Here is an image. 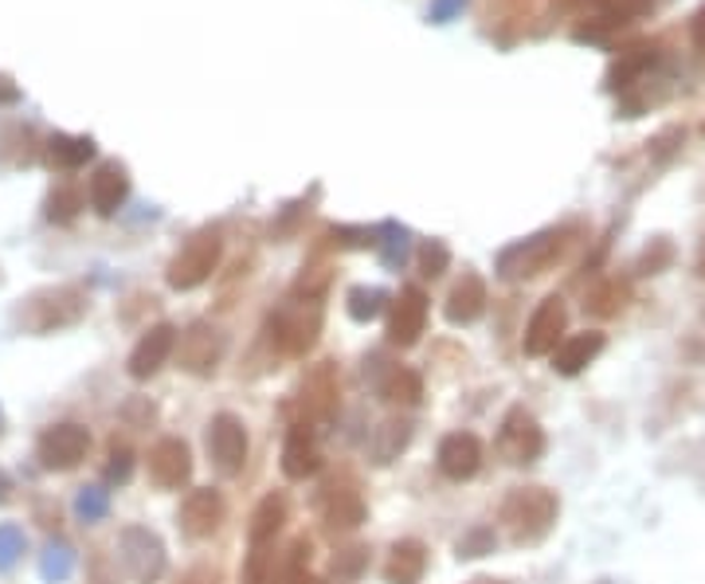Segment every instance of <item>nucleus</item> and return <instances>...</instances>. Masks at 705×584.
I'll list each match as a JSON object with an SVG mask.
<instances>
[{
  "label": "nucleus",
  "instance_id": "cd10ccee",
  "mask_svg": "<svg viewBox=\"0 0 705 584\" xmlns=\"http://www.w3.org/2000/svg\"><path fill=\"white\" fill-rule=\"evenodd\" d=\"M408 439H412V424H404V420L380 424L377 436H372V456H377V463H392V459L408 447Z\"/></svg>",
  "mask_w": 705,
  "mask_h": 584
},
{
  "label": "nucleus",
  "instance_id": "de8ad7c7",
  "mask_svg": "<svg viewBox=\"0 0 705 584\" xmlns=\"http://www.w3.org/2000/svg\"><path fill=\"white\" fill-rule=\"evenodd\" d=\"M471 584H502V581H471Z\"/></svg>",
  "mask_w": 705,
  "mask_h": 584
},
{
  "label": "nucleus",
  "instance_id": "20e7f679",
  "mask_svg": "<svg viewBox=\"0 0 705 584\" xmlns=\"http://www.w3.org/2000/svg\"><path fill=\"white\" fill-rule=\"evenodd\" d=\"M577 232V228H553V232H541L534 240H522L514 248H506L498 255V271L506 279H537L545 275L568 248V236Z\"/></svg>",
  "mask_w": 705,
  "mask_h": 584
},
{
  "label": "nucleus",
  "instance_id": "e433bc0d",
  "mask_svg": "<svg viewBox=\"0 0 705 584\" xmlns=\"http://www.w3.org/2000/svg\"><path fill=\"white\" fill-rule=\"evenodd\" d=\"M134 471V451L126 444H111V456H106V482H126Z\"/></svg>",
  "mask_w": 705,
  "mask_h": 584
},
{
  "label": "nucleus",
  "instance_id": "c85d7f7f",
  "mask_svg": "<svg viewBox=\"0 0 705 584\" xmlns=\"http://www.w3.org/2000/svg\"><path fill=\"white\" fill-rule=\"evenodd\" d=\"M240 581L243 584H275V545H251Z\"/></svg>",
  "mask_w": 705,
  "mask_h": 584
},
{
  "label": "nucleus",
  "instance_id": "39448f33",
  "mask_svg": "<svg viewBox=\"0 0 705 584\" xmlns=\"http://www.w3.org/2000/svg\"><path fill=\"white\" fill-rule=\"evenodd\" d=\"M220 255H224L220 232H197L172 255L165 279H169L172 291H197V286H204L208 279H212V271L220 267Z\"/></svg>",
  "mask_w": 705,
  "mask_h": 584
},
{
  "label": "nucleus",
  "instance_id": "a211bd4d",
  "mask_svg": "<svg viewBox=\"0 0 705 584\" xmlns=\"http://www.w3.org/2000/svg\"><path fill=\"white\" fill-rule=\"evenodd\" d=\"M322 518H326L329 530H357L365 522V499L352 482H329L322 490Z\"/></svg>",
  "mask_w": 705,
  "mask_h": 584
},
{
  "label": "nucleus",
  "instance_id": "37998d69",
  "mask_svg": "<svg viewBox=\"0 0 705 584\" xmlns=\"http://www.w3.org/2000/svg\"><path fill=\"white\" fill-rule=\"evenodd\" d=\"M690 32H694V43H697V48H705V9L694 17V24H690Z\"/></svg>",
  "mask_w": 705,
  "mask_h": 584
},
{
  "label": "nucleus",
  "instance_id": "7ed1b4c3",
  "mask_svg": "<svg viewBox=\"0 0 705 584\" xmlns=\"http://www.w3.org/2000/svg\"><path fill=\"white\" fill-rule=\"evenodd\" d=\"M86 314V294L78 286H52V291H40L24 302L20 310V322H24L32 334H52V330H67L75 322H83Z\"/></svg>",
  "mask_w": 705,
  "mask_h": 584
},
{
  "label": "nucleus",
  "instance_id": "9b49d317",
  "mask_svg": "<svg viewBox=\"0 0 705 584\" xmlns=\"http://www.w3.org/2000/svg\"><path fill=\"white\" fill-rule=\"evenodd\" d=\"M298 413L306 424H329L337 413V369L329 362H318L298 385Z\"/></svg>",
  "mask_w": 705,
  "mask_h": 584
},
{
  "label": "nucleus",
  "instance_id": "09e8293b",
  "mask_svg": "<svg viewBox=\"0 0 705 584\" xmlns=\"http://www.w3.org/2000/svg\"><path fill=\"white\" fill-rule=\"evenodd\" d=\"M0 428H4V416H0Z\"/></svg>",
  "mask_w": 705,
  "mask_h": 584
},
{
  "label": "nucleus",
  "instance_id": "ddd939ff",
  "mask_svg": "<svg viewBox=\"0 0 705 584\" xmlns=\"http://www.w3.org/2000/svg\"><path fill=\"white\" fill-rule=\"evenodd\" d=\"M149 479L161 490H181L192 479V451L185 439L165 436L149 447Z\"/></svg>",
  "mask_w": 705,
  "mask_h": 584
},
{
  "label": "nucleus",
  "instance_id": "72a5a7b5",
  "mask_svg": "<svg viewBox=\"0 0 705 584\" xmlns=\"http://www.w3.org/2000/svg\"><path fill=\"white\" fill-rule=\"evenodd\" d=\"M592 4L603 12V20H608V24H628V20L651 12L654 0H592Z\"/></svg>",
  "mask_w": 705,
  "mask_h": 584
},
{
  "label": "nucleus",
  "instance_id": "f3484780",
  "mask_svg": "<svg viewBox=\"0 0 705 584\" xmlns=\"http://www.w3.org/2000/svg\"><path fill=\"white\" fill-rule=\"evenodd\" d=\"M482 467V439L471 436V431H451L443 444H439V471L448 479L463 482L474 479Z\"/></svg>",
  "mask_w": 705,
  "mask_h": 584
},
{
  "label": "nucleus",
  "instance_id": "8fccbe9b",
  "mask_svg": "<svg viewBox=\"0 0 705 584\" xmlns=\"http://www.w3.org/2000/svg\"><path fill=\"white\" fill-rule=\"evenodd\" d=\"M702 134H705V122H702Z\"/></svg>",
  "mask_w": 705,
  "mask_h": 584
},
{
  "label": "nucleus",
  "instance_id": "5701e85b",
  "mask_svg": "<svg viewBox=\"0 0 705 584\" xmlns=\"http://www.w3.org/2000/svg\"><path fill=\"white\" fill-rule=\"evenodd\" d=\"M423 573H428V545L415 542V538L396 542L392 553H388V565H385L388 584H420Z\"/></svg>",
  "mask_w": 705,
  "mask_h": 584
},
{
  "label": "nucleus",
  "instance_id": "79ce46f5",
  "mask_svg": "<svg viewBox=\"0 0 705 584\" xmlns=\"http://www.w3.org/2000/svg\"><path fill=\"white\" fill-rule=\"evenodd\" d=\"M283 584H322V581L306 573V569H294V573H283Z\"/></svg>",
  "mask_w": 705,
  "mask_h": 584
},
{
  "label": "nucleus",
  "instance_id": "dca6fc26",
  "mask_svg": "<svg viewBox=\"0 0 705 584\" xmlns=\"http://www.w3.org/2000/svg\"><path fill=\"white\" fill-rule=\"evenodd\" d=\"M423 326H428V294L420 286H404L400 299L392 302V314H388V342L400 345V350H412L420 342Z\"/></svg>",
  "mask_w": 705,
  "mask_h": 584
},
{
  "label": "nucleus",
  "instance_id": "a18cd8bd",
  "mask_svg": "<svg viewBox=\"0 0 705 584\" xmlns=\"http://www.w3.org/2000/svg\"><path fill=\"white\" fill-rule=\"evenodd\" d=\"M9 499V479H4V471H0V502Z\"/></svg>",
  "mask_w": 705,
  "mask_h": 584
},
{
  "label": "nucleus",
  "instance_id": "a19ab883",
  "mask_svg": "<svg viewBox=\"0 0 705 584\" xmlns=\"http://www.w3.org/2000/svg\"><path fill=\"white\" fill-rule=\"evenodd\" d=\"M0 103H20V86L17 83H12V79L9 75H0Z\"/></svg>",
  "mask_w": 705,
  "mask_h": 584
},
{
  "label": "nucleus",
  "instance_id": "c9c22d12",
  "mask_svg": "<svg viewBox=\"0 0 705 584\" xmlns=\"http://www.w3.org/2000/svg\"><path fill=\"white\" fill-rule=\"evenodd\" d=\"M671 263H674V248L666 240H651V248L639 255V271H643V275H659V271H666Z\"/></svg>",
  "mask_w": 705,
  "mask_h": 584
},
{
  "label": "nucleus",
  "instance_id": "c756f323",
  "mask_svg": "<svg viewBox=\"0 0 705 584\" xmlns=\"http://www.w3.org/2000/svg\"><path fill=\"white\" fill-rule=\"evenodd\" d=\"M83 192L75 189V185H55L52 192H48V220L52 223H71L78 212H83Z\"/></svg>",
  "mask_w": 705,
  "mask_h": 584
},
{
  "label": "nucleus",
  "instance_id": "423d86ee",
  "mask_svg": "<svg viewBox=\"0 0 705 584\" xmlns=\"http://www.w3.org/2000/svg\"><path fill=\"white\" fill-rule=\"evenodd\" d=\"M118 561L134 584H157L169 569L161 538L149 525H126L118 533Z\"/></svg>",
  "mask_w": 705,
  "mask_h": 584
},
{
  "label": "nucleus",
  "instance_id": "b1692460",
  "mask_svg": "<svg viewBox=\"0 0 705 584\" xmlns=\"http://www.w3.org/2000/svg\"><path fill=\"white\" fill-rule=\"evenodd\" d=\"M283 525H286V499L283 494H267V499L255 507V514H251L248 542L251 545H275V538L283 533Z\"/></svg>",
  "mask_w": 705,
  "mask_h": 584
},
{
  "label": "nucleus",
  "instance_id": "bb28decb",
  "mask_svg": "<svg viewBox=\"0 0 705 584\" xmlns=\"http://www.w3.org/2000/svg\"><path fill=\"white\" fill-rule=\"evenodd\" d=\"M380 396H385L388 404H420V396H423L420 373H412V369H388L385 377H380Z\"/></svg>",
  "mask_w": 705,
  "mask_h": 584
},
{
  "label": "nucleus",
  "instance_id": "4be33fe9",
  "mask_svg": "<svg viewBox=\"0 0 705 584\" xmlns=\"http://www.w3.org/2000/svg\"><path fill=\"white\" fill-rule=\"evenodd\" d=\"M451 326H471L486 314V283L478 275H463L448 294V306H443Z\"/></svg>",
  "mask_w": 705,
  "mask_h": 584
},
{
  "label": "nucleus",
  "instance_id": "393cba45",
  "mask_svg": "<svg viewBox=\"0 0 705 584\" xmlns=\"http://www.w3.org/2000/svg\"><path fill=\"white\" fill-rule=\"evenodd\" d=\"M631 302V283L628 279H603V283H596L592 291H588V314H596V319H615L623 306Z\"/></svg>",
  "mask_w": 705,
  "mask_h": 584
},
{
  "label": "nucleus",
  "instance_id": "7c9ffc66",
  "mask_svg": "<svg viewBox=\"0 0 705 584\" xmlns=\"http://www.w3.org/2000/svg\"><path fill=\"white\" fill-rule=\"evenodd\" d=\"M71 569H75V550H71V545L52 542L48 550H43V557H40V576H43V581H52V584L67 581Z\"/></svg>",
  "mask_w": 705,
  "mask_h": 584
},
{
  "label": "nucleus",
  "instance_id": "0eeeda50",
  "mask_svg": "<svg viewBox=\"0 0 705 584\" xmlns=\"http://www.w3.org/2000/svg\"><path fill=\"white\" fill-rule=\"evenodd\" d=\"M86 451H91V431L71 420L43 428L40 439H35V459H40V467H48V471H75L86 459Z\"/></svg>",
  "mask_w": 705,
  "mask_h": 584
},
{
  "label": "nucleus",
  "instance_id": "ea45409f",
  "mask_svg": "<svg viewBox=\"0 0 705 584\" xmlns=\"http://www.w3.org/2000/svg\"><path fill=\"white\" fill-rule=\"evenodd\" d=\"M361 565H365V550H345V553H337V557H334V573L337 576H357V573H361Z\"/></svg>",
  "mask_w": 705,
  "mask_h": 584
},
{
  "label": "nucleus",
  "instance_id": "412c9836",
  "mask_svg": "<svg viewBox=\"0 0 705 584\" xmlns=\"http://www.w3.org/2000/svg\"><path fill=\"white\" fill-rule=\"evenodd\" d=\"M600 353H603V334L585 330V334L565 337V342L553 350V369H557L560 377H577V373H585Z\"/></svg>",
  "mask_w": 705,
  "mask_h": 584
},
{
  "label": "nucleus",
  "instance_id": "473e14b6",
  "mask_svg": "<svg viewBox=\"0 0 705 584\" xmlns=\"http://www.w3.org/2000/svg\"><path fill=\"white\" fill-rule=\"evenodd\" d=\"M75 514L83 518V522H103L106 514H111V490L103 487H83L75 499Z\"/></svg>",
  "mask_w": 705,
  "mask_h": 584
},
{
  "label": "nucleus",
  "instance_id": "4c0bfd02",
  "mask_svg": "<svg viewBox=\"0 0 705 584\" xmlns=\"http://www.w3.org/2000/svg\"><path fill=\"white\" fill-rule=\"evenodd\" d=\"M448 263H451V251L443 248L439 240H428V243L420 248V271H423L428 279L443 275V271H448Z\"/></svg>",
  "mask_w": 705,
  "mask_h": 584
},
{
  "label": "nucleus",
  "instance_id": "6ab92c4d",
  "mask_svg": "<svg viewBox=\"0 0 705 584\" xmlns=\"http://www.w3.org/2000/svg\"><path fill=\"white\" fill-rule=\"evenodd\" d=\"M86 197H91V208H95L98 216H114L122 205H126L129 197V173L122 161H103L95 169V177H91V189H86Z\"/></svg>",
  "mask_w": 705,
  "mask_h": 584
},
{
  "label": "nucleus",
  "instance_id": "49530a36",
  "mask_svg": "<svg viewBox=\"0 0 705 584\" xmlns=\"http://www.w3.org/2000/svg\"><path fill=\"white\" fill-rule=\"evenodd\" d=\"M697 275L705 279V251H702V259H697Z\"/></svg>",
  "mask_w": 705,
  "mask_h": 584
},
{
  "label": "nucleus",
  "instance_id": "aec40b11",
  "mask_svg": "<svg viewBox=\"0 0 705 584\" xmlns=\"http://www.w3.org/2000/svg\"><path fill=\"white\" fill-rule=\"evenodd\" d=\"M283 474L286 479H294V482H306L311 474H318L322 471V451H318V444H314V436H311V428L306 424H294L291 428V436H286V444H283Z\"/></svg>",
  "mask_w": 705,
  "mask_h": 584
},
{
  "label": "nucleus",
  "instance_id": "f8f14e48",
  "mask_svg": "<svg viewBox=\"0 0 705 584\" xmlns=\"http://www.w3.org/2000/svg\"><path fill=\"white\" fill-rule=\"evenodd\" d=\"M565 326H568L565 299H560V294H549V299H541V306L534 310L529 326H525L522 350L529 353V357H545V353H553L560 342H565Z\"/></svg>",
  "mask_w": 705,
  "mask_h": 584
},
{
  "label": "nucleus",
  "instance_id": "9d476101",
  "mask_svg": "<svg viewBox=\"0 0 705 584\" xmlns=\"http://www.w3.org/2000/svg\"><path fill=\"white\" fill-rule=\"evenodd\" d=\"M208 456H212L215 471L228 474V479L243 471V463H248V428H243L240 416H212V424H208Z\"/></svg>",
  "mask_w": 705,
  "mask_h": 584
},
{
  "label": "nucleus",
  "instance_id": "f03ea898",
  "mask_svg": "<svg viewBox=\"0 0 705 584\" xmlns=\"http://www.w3.org/2000/svg\"><path fill=\"white\" fill-rule=\"evenodd\" d=\"M322 334V302L318 299H291L275 319H271V342L283 357H306Z\"/></svg>",
  "mask_w": 705,
  "mask_h": 584
},
{
  "label": "nucleus",
  "instance_id": "6e6552de",
  "mask_svg": "<svg viewBox=\"0 0 705 584\" xmlns=\"http://www.w3.org/2000/svg\"><path fill=\"white\" fill-rule=\"evenodd\" d=\"M228 350V334L212 322H192L189 330L177 342V353H181V369L192 373V377H212L215 365L224 362Z\"/></svg>",
  "mask_w": 705,
  "mask_h": 584
},
{
  "label": "nucleus",
  "instance_id": "2eb2a0df",
  "mask_svg": "<svg viewBox=\"0 0 705 584\" xmlns=\"http://www.w3.org/2000/svg\"><path fill=\"white\" fill-rule=\"evenodd\" d=\"M172 350H177V326L157 322V326H149L138 337V345H134V353H129L126 362V373L134 380H149L154 373H161V365L172 357Z\"/></svg>",
  "mask_w": 705,
  "mask_h": 584
},
{
  "label": "nucleus",
  "instance_id": "2f4dec72",
  "mask_svg": "<svg viewBox=\"0 0 705 584\" xmlns=\"http://www.w3.org/2000/svg\"><path fill=\"white\" fill-rule=\"evenodd\" d=\"M388 294L377 291V286H352L349 291V319L352 322H369L380 314V306H385Z\"/></svg>",
  "mask_w": 705,
  "mask_h": 584
},
{
  "label": "nucleus",
  "instance_id": "f704fd0d",
  "mask_svg": "<svg viewBox=\"0 0 705 584\" xmlns=\"http://www.w3.org/2000/svg\"><path fill=\"white\" fill-rule=\"evenodd\" d=\"M24 553V530L17 522H0V573H9Z\"/></svg>",
  "mask_w": 705,
  "mask_h": 584
},
{
  "label": "nucleus",
  "instance_id": "1a4fd4ad",
  "mask_svg": "<svg viewBox=\"0 0 705 584\" xmlns=\"http://www.w3.org/2000/svg\"><path fill=\"white\" fill-rule=\"evenodd\" d=\"M498 451H502V459L514 467L537 463V459L545 456L541 424L525 413V408H509L506 420H502V431H498Z\"/></svg>",
  "mask_w": 705,
  "mask_h": 584
},
{
  "label": "nucleus",
  "instance_id": "58836bf2",
  "mask_svg": "<svg viewBox=\"0 0 705 584\" xmlns=\"http://www.w3.org/2000/svg\"><path fill=\"white\" fill-rule=\"evenodd\" d=\"M486 553H494L491 525H478V530H471L463 542H459V557H486Z\"/></svg>",
  "mask_w": 705,
  "mask_h": 584
},
{
  "label": "nucleus",
  "instance_id": "a878e982",
  "mask_svg": "<svg viewBox=\"0 0 705 584\" xmlns=\"http://www.w3.org/2000/svg\"><path fill=\"white\" fill-rule=\"evenodd\" d=\"M91 157H95V142L91 138L55 134V138L48 142V161H52L55 169H78V165H86Z\"/></svg>",
  "mask_w": 705,
  "mask_h": 584
},
{
  "label": "nucleus",
  "instance_id": "c03bdc74",
  "mask_svg": "<svg viewBox=\"0 0 705 584\" xmlns=\"http://www.w3.org/2000/svg\"><path fill=\"white\" fill-rule=\"evenodd\" d=\"M185 584H215V576H208V573H192Z\"/></svg>",
  "mask_w": 705,
  "mask_h": 584
},
{
  "label": "nucleus",
  "instance_id": "f257e3e1",
  "mask_svg": "<svg viewBox=\"0 0 705 584\" xmlns=\"http://www.w3.org/2000/svg\"><path fill=\"white\" fill-rule=\"evenodd\" d=\"M560 514V502L553 490L545 487H514L502 502L498 518L506 525L509 542L514 545H537L549 538L553 522Z\"/></svg>",
  "mask_w": 705,
  "mask_h": 584
},
{
  "label": "nucleus",
  "instance_id": "4468645a",
  "mask_svg": "<svg viewBox=\"0 0 705 584\" xmlns=\"http://www.w3.org/2000/svg\"><path fill=\"white\" fill-rule=\"evenodd\" d=\"M228 507H224V494L212 487H200V490H189V499L181 502V514H177V522H181L185 538H192V542H204V538H212L215 530H220V522H224Z\"/></svg>",
  "mask_w": 705,
  "mask_h": 584
}]
</instances>
